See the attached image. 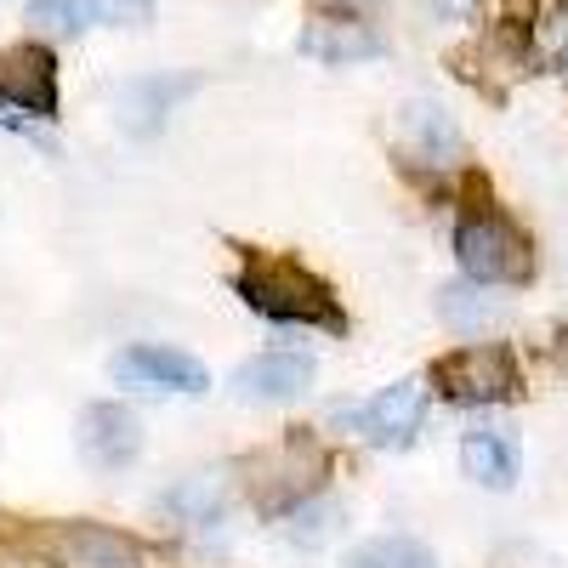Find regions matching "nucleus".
I'll list each match as a JSON object with an SVG mask.
<instances>
[{
	"label": "nucleus",
	"instance_id": "1",
	"mask_svg": "<svg viewBox=\"0 0 568 568\" xmlns=\"http://www.w3.org/2000/svg\"><path fill=\"white\" fill-rule=\"evenodd\" d=\"M233 296H240L251 313L273 318V324L336 329V336L347 329V313H342L336 291L291 256H245L240 273H233Z\"/></svg>",
	"mask_w": 568,
	"mask_h": 568
},
{
	"label": "nucleus",
	"instance_id": "2",
	"mask_svg": "<svg viewBox=\"0 0 568 568\" xmlns=\"http://www.w3.org/2000/svg\"><path fill=\"white\" fill-rule=\"evenodd\" d=\"M324 471H329V455L318 449V438L284 433L245 460V489H251L262 517H291L296 506H307L318 495Z\"/></svg>",
	"mask_w": 568,
	"mask_h": 568
},
{
	"label": "nucleus",
	"instance_id": "3",
	"mask_svg": "<svg viewBox=\"0 0 568 568\" xmlns=\"http://www.w3.org/2000/svg\"><path fill=\"white\" fill-rule=\"evenodd\" d=\"M455 262L471 284H529L535 245L506 211H466L455 222Z\"/></svg>",
	"mask_w": 568,
	"mask_h": 568
},
{
	"label": "nucleus",
	"instance_id": "4",
	"mask_svg": "<svg viewBox=\"0 0 568 568\" xmlns=\"http://www.w3.org/2000/svg\"><path fill=\"white\" fill-rule=\"evenodd\" d=\"M517 387H524V369L506 342H466L433 364V393H444L449 404H506L517 398Z\"/></svg>",
	"mask_w": 568,
	"mask_h": 568
},
{
	"label": "nucleus",
	"instance_id": "5",
	"mask_svg": "<svg viewBox=\"0 0 568 568\" xmlns=\"http://www.w3.org/2000/svg\"><path fill=\"white\" fill-rule=\"evenodd\" d=\"M329 420L364 444H409L426 420V382H393L364 404H336Z\"/></svg>",
	"mask_w": 568,
	"mask_h": 568
},
{
	"label": "nucleus",
	"instance_id": "6",
	"mask_svg": "<svg viewBox=\"0 0 568 568\" xmlns=\"http://www.w3.org/2000/svg\"><path fill=\"white\" fill-rule=\"evenodd\" d=\"M40 557L52 568H142V546L91 517H63L40 529Z\"/></svg>",
	"mask_w": 568,
	"mask_h": 568
},
{
	"label": "nucleus",
	"instance_id": "7",
	"mask_svg": "<svg viewBox=\"0 0 568 568\" xmlns=\"http://www.w3.org/2000/svg\"><path fill=\"white\" fill-rule=\"evenodd\" d=\"M109 375L120 387H136V393H182V398H200L211 387V369L194 353L165 347V342H136V347L114 353Z\"/></svg>",
	"mask_w": 568,
	"mask_h": 568
},
{
	"label": "nucleus",
	"instance_id": "8",
	"mask_svg": "<svg viewBox=\"0 0 568 568\" xmlns=\"http://www.w3.org/2000/svg\"><path fill=\"white\" fill-rule=\"evenodd\" d=\"M393 131H398V149L415 160V165H433V171H455L466 160V136L455 125V114L433 98H409L398 103L393 114Z\"/></svg>",
	"mask_w": 568,
	"mask_h": 568
},
{
	"label": "nucleus",
	"instance_id": "9",
	"mask_svg": "<svg viewBox=\"0 0 568 568\" xmlns=\"http://www.w3.org/2000/svg\"><path fill=\"white\" fill-rule=\"evenodd\" d=\"M74 444L91 471H125L142 455V420L125 404H85L74 420Z\"/></svg>",
	"mask_w": 568,
	"mask_h": 568
},
{
	"label": "nucleus",
	"instance_id": "10",
	"mask_svg": "<svg viewBox=\"0 0 568 568\" xmlns=\"http://www.w3.org/2000/svg\"><path fill=\"white\" fill-rule=\"evenodd\" d=\"M0 103H12L34 120L58 114V63L40 40H23V45L0 52Z\"/></svg>",
	"mask_w": 568,
	"mask_h": 568
},
{
	"label": "nucleus",
	"instance_id": "11",
	"mask_svg": "<svg viewBox=\"0 0 568 568\" xmlns=\"http://www.w3.org/2000/svg\"><path fill=\"white\" fill-rule=\"evenodd\" d=\"M313 387V358L302 353H256L233 369V393L245 404H291Z\"/></svg>",
	"mask_w": 568,
	"mask_h": 568
},
{
	"label": "nucleus",
	"instance_id": "12",
	"mask_svg": "<svg viewBox=\"0 0 568 568\" xmlns=\"http://www.w3.org/2000/svg\"><path fill=\"white\" fill-rule=\"evenodd\" d=\"M302 52L313 63H329V69H347V63H369L382 58V34L358 18H342V12H324V18H307L302 29Z\"/></svg>",
	"mask_w": 568,
	"mask_h": 568
},
{
	"label": "nucleus",
	"instance_id": "13",
	"mask_svg": "<svg viewBox=\"0 0 568 568\" xmlns=\"http://www.w3.org/2000/svg\"><path fill=\"white\" fill-rule=\"evenodd\" d=\"M460 471L478 489L506 495L517 478H524V449H517V438L506 433V426H478V433L460 438Z\"/></svg>",
	"mask_w": 568,
	"mask_h": 568
},
{
	"label": "nucleus",
	"instance_id": "14",
	"mask_svg": "<svg viewBox=\"0 0 568 568\" xmlns=\"http://www.w3.org/2000/svg\"><path fill=\"white\" fill-rule=\"evenodd\" d=\"M160 506L176 517V524H194V529L222 524L227 506H233V478L227 471H187V478H176L160 495Z\"/></svg>",
	"mask_w": 568,
	"mask_h": 568
},
{
	"label": "nucleus",
	"instance_id": "15",
	"mask_svg": "<svg viewBox=\"0 0 568 568\" xmlns=\"http://www.w3.org/2000/svg\"><path fill=\"white\" fill-rule=\"evenodd\" d=\"M194 91V80H171V74H149V80H131L114 109H120V125L136 131V136H154L165 125V114L176 109V98H187Z\"/></svg>",
	"mask_w": 568,
	"mask_h": 568
},
{
	"label": "nucleus",
	"instance_id": "16",
	"mask_svg": "<svg viewBox=\"0 0 568 568\" xmlns=\"http://www.w3.org/2000/svg\"><path fill=\"white\" fill-rule=\"evenodd\" d=\"M438 318L455 336H489V324H500V302L489 296V284H444Z\"/></svg>",
	"mask_w": 568,
	"mask_h": 568
},
{
	"label": "nucleus",
	"instance_id": "17",
	"mask_svg": "<svg viewBox=\"0 0 568 568\" xmlns=\"http://www.w3.org/2000/svg\"><path fill=\"white\" fill-rule=\"evenodd\" d=\"M347 568H438V557L415 535H375L347 557Z\"/></svg>",
	"mask_w": 568,
	"mask_h": 568
},
{
	"label": "nucleus",
	"instance_id": "18",
	"mask_svg": "<svg viewBox=\"0 0 568 568\" xmlns=\"http://www.w3.org/2000/svg\"><path fill=\"white\" fill-rule=\"evenodd\" d=\"M336 535H342V506L324 500V495H313L307 506H296L291 517H284V540L302 546V551H318V546H329Z\"/></svg>",
	"mask_w": 568,
	"mask_h": 568
},
{
	"label": "nucleus",
	"instance_id": "19",
	"mask_svg": "<svg viewBox=\"0 0 568 568\" xmlns=\"http://www.w3.org/2000/svg\"><path fill=\"white\" fill-rule=\"evenodd\" d=\"M91 18H98V7H91V0H29V23H34L40 34H52V40L80 34Z\"/></svg>",
	"mask_w": 568,
	"mask_h": 568
},
{
	"label": "nucleus",
	"instance_id": "20",
	"mask_svg": "<svg viewBox=\"0 0 568 568\" xmlns=\"http://www.w3.org/2000/svg\"><path fill=\"white\" fill-rule=\"evenodd\" d=\"M103 23H149V0H91Z\"/></svg>",
	"mask_w": 568,
	"mask_h": 568
},
{
	"label": "nucleus",
	"instance_id": "21",
	"mask_svg": "<svg viewBox=\"0 0 568 568\" xmlns=\"http://www.w3.org/2000/svg\"><path fill=\"white\" fill-rule=\"evenodd\" d=\"M426 12H433V18H466L471 0H426Z\"/></svg>",
	"mask_w": 568,
	"mask_h": 568
},
{
	"label": "nucleus",
	"instance_id": "22",
	"mask_svg": "<svg viewBox=\"0 0 568 568\" xmlns=\"http://www.w3.org/2000/svg\"><path fill=\"white\" fill-rule=\"evenodd\" d=\"M324 7H336L342 18H358V12H369V7H375V0H324Z\"/></svg>",
	"mask_w": 568,
	"mask_h": 568
},
{
	"label": "nucleus",
	"instance_id": "23",
	"mask_svg": "<svg viewBox=\"0 0 568 568\" xmlns=\"http://www.w3.org/2000/svg\"><path fill=\"white\" fill-rule=\"evenodd\" d=\"M562 69H568V34H562Z\"/></svg>",
	"mask_w": 568,
	"mask_h": 568
}]
</instances>
